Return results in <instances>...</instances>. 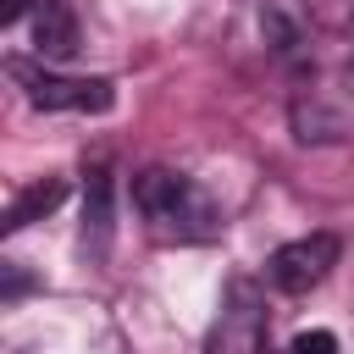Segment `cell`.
I'll use <instances>...</instances> for the list:
<instances>
[{
  "label": "cell",
  "instance_id": "1",
  "mask_svg": "<svg viewBox=\"0 0 354 354\" xmlns=\"http://www.w3.org/2000/svg\"><path fill=\"white\" fill-rule=\"evenodd\" d=\"M133 205H138V216L149 221L155 238L205 243V238L216 232V205H210V194H205L194 177H183V171H160V166L138 171Z\"/></svg>",
  "mask_w": 354,
  "mask_h": 354
},
{
  "label": "cell",
  "instance_id": "2",
  "mask_svg": "<svg viewBox=\"0 0 354 354\" xmlns=\"http://www.w3.org/2000/svg\"><path fill=\"white\" fill-rule=\"evenodd\" d=\"M332 266H337V238H332V232H310V238L282 243V249L266 260V277H271L277 293H310Z\"/></svg>",
  "mask_w": 354,
  "mask_h": 354
},
{
  "label": "cell",
  "instance_id": "3",
  "mask_svg": "<svg viewBox=\"0 0 354 354\" xmlns=\"http://www.w3.org/2000/svg\"><path fill=\"white\" fill-rule=\"evenodd\" d=\"M11 72L39 111H111L116 100L105 77H61V72H33V66H11Z\"/></svg>",
  "mask_w": 354,
  "mask_h": 354
},
{
  "label": "cell",
  "instance_id": "4",
  "mask_svg": "<svg viewBox=\"0 0 354 354\" xmlns=\"http://www.w3.org/2000/svg\"><path fill=\"white\" fill-rule=\"evenodd\" d=\"M205 354H266V310H260L249 282H232L227 310H221Z\"/></svg>",
  "mask_w": 354,
  "mask_h": 354
},
{
  "label": "cell",
  "instance_id": "5",
  "mask_svg": "<svg viewBox=\"0 0 354 354\" xmlns=\"http://www.w3.org/2000/svg\"><path fill=\"white\" fill-rule=\"evenodd\" d=\"M33 50L44 61H66L77 50V17L66 0H39L33 6Z\"/></svg>",
  "mask_w": 354,
  "mask_h": 354
},
{
  "label": "cell",
  "instance_id": "6",
  "mask_svg": "<svg viewBox=\"0 0 354 354\" xmlns=\"http://www.w3.org/2000/svg\"><path fill=\"white\" fill-rule=\"evenodd\" d=\"M105 243H111V177H105V166H94L83 183V249L100 260Z\"/></svg>",
  "mask_w": 354,
  "mask_h": 354
},
{
  "label": "cell",
  "instance_id": "7",
  "mask_svg": "<svg viewBox=\"0 0 354 354\" xmlns=\"http://www.w3.org/2000/svg\"><path fill=\"white\" fill-rule=\"evenodd\" d=\"M61 199H66V183H61V177H44V183H33V188H22V194L11 199V210H6V221H0V227H6V232H22L28 221L50 216Z\"/></svg>",
  "mask_w": 354,
  "mask_h": 354
},
{
  "label": "cell",
  "instance_id": "8",
  "mask_svg": "<svg viewBox=\"0 0 354 354\" xmlns=\"http://www.w3.org/2000/svg\"><path fill=\"white\" fill-rule=\"evenodd\" d=\"M288 354H337V337L315 326V332H299V337L288 343Z\"/></svg>",
  "mask_w": 354,
  "mask_h": 354
},
{
  "label": "cell",
  "instance_id": "9",
  "mask_svg": "<svg viewBox=\"0 0 354 354\" xmlns=\"http://www.w3.org/2000/svg\"><path fill=\"white\" fill-rule=\"evenodd\" d=\"M0 17H6V22H17V17H22V0H6V6H0Z\"/></svg>",
  "mask_w": 354,
  "mask_h": 354
}]
</instances>
